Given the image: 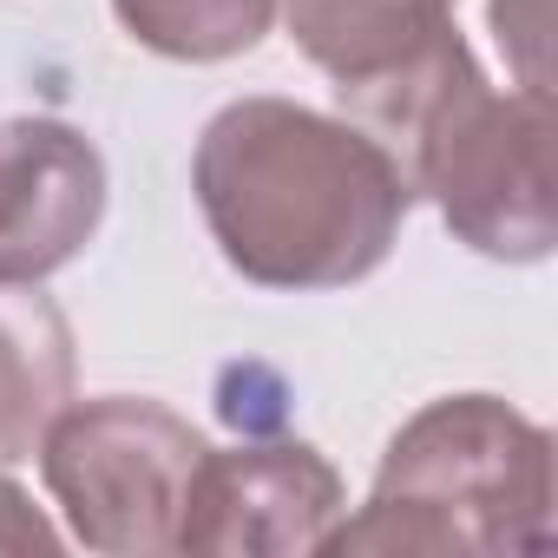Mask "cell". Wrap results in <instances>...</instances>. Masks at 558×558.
<instances>
[{"mask_svg":"<svg viewBox=\"0 0 558 558\" xmlns=\"http://www.w3.org/2000/svg\"><path fill=\"white\" fill-rule=\"evenodd\" d=\"M558 532L551 434L499 395H440L388 440L368 506L323 551H545Z\"/></svg>","mask_w":558,"mask_h":558,"instance_id":"3957f363","label":"cell"},{"mask_svg":"<svg viewBox=\"0 0 558 558\" xmlns=\"http://www.w3.org/2000/svg\"><path fill=\"white\" fill-rule=\"evenodd\" d=\"M204 434L145 395L66 401L40 434V473L73 538L106 558L178 551Z\"/></svg>","mask_w":558,"mask_h":558,"instance_id":"277c9868","label":"cell"},{"mask_svg":"<svg viewBox=\"0 0 558 558\" xmlns=\"http://www.w3.org/2000/svg\"><path fill=\"white\" fill-rule=\"evenodd\" d=\"M106 217V158L66 119H0V283H47Z\"/></svg>","mask_w":558,"mask_h":558,"instance_id":"8992f818","label":"cell"},{"mask_svg":"<svg viewBox=\"0 0 558 558\" xmlns=\"http://www.w3.org/2000/svg\"><path fill=\"white\" fill-rule=\"evenodd\" d=\"M73 401V329L40 283H0V466L40 453L47 421Z\"/></svg>","mask_w":558,"mask_h":558,"instance_id":"52a82bcc","label":"cell"},{"mask_svg":"<svg viewBox=\"0 0 558 558\" xmlns=\"http://www.w3.org/2000/svg\"><path fill=\"white\" fill-rule=\"evenodd\" d=\"M112 14L138 47L184 66H210L263 47L276 0H112Z\"/></svg>","mask_w":558,"mask_h":558,"instance_id":"9c48e42d","label":"cell"},{"mask_svg":"<svg viewBox=\"0 0 558 558\" xmlns=\"http://www.w3.org/2000/svg\"><path fill=\"white\" fill-rule=\"evenodd\" d=\"M191 191L223 263L256 290L362 283L395 256L414 210L388 145L296 99L223 106L197 138Z\"/></svg>","mask_w":558,"mask_h":558,"instance_id":"6da1fadb","label":"cell"},{"mask_svg":"<svg viewBox=\"0 0 558 558\" xmlns=\"http://www.w3.org/2000/svg\"><path fill=\"white\" fill-rule=\"evenodd\" d=\"M342 512H349V486L310 440H243L223 453L204 447L191 473L178 551L296 558V551H323Z\"/></svg>","mask_w":558,"mask_h":558,"instance_id":"5b68a950","label":"cell"},{"mask_svg":"<svg viewBox=\"0 0 558 558\" xmlns=\"http://www.w3.org/2000/svg\"><path fill=\"white\" fill-rule=\"evenodd\" d=\"M53 545H60V532L47 525V512L8 480V466H0V551L34 558V551H53Z\"/></svg>","mask_w":558,"mask_h":558,"instance_id":"30bf717a","label":"cell"},{"mask_svg":"<svg viewBox=\"0 0 558 558\" xmlns=\"http://www.w3.org/2000/svg\"><path fill=\"white\" fill-rule=\"evenodd\" d=\"M283 21L310 66L336 86H362L453 27V0H283Z\"/></svg>","mask_w":558,"mask_h":558,"instance_id":"ba28073f","label":"cell"},{"mask_svg":"<svg viewBox=\"0 0 558 558\" xmlns=\"http://www.w3.org/2000/svg\"><path fill=\"white\" fill-rule=\"evenodd\" d=\"M349 119L388 145L414 197L493 263H545L558 243L551 191V93H499L460 27H440L414 60L381 80L336 86Z\"/></svg>","mask_w":558,"mask_h":558,"instance_id":"7a4b0ae2","label":"cell"}]
</instances>
